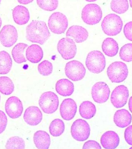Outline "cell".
Returning a JSON list of instances; mask_svg holds the SVG:
<instances>
[{
	"label": "cell",
	"instance_id": "6da1fadb",
	"mask_svg": "<svg viewBox=\"0 0 132 149\" xmlns=\"http://www.w3.org/2000/svg\"><path fill=\"white\" fill-rule=\"evenodd\" d=\"M50 36V32L44 22L33 21L26 27V38L33 43L43 45Z\"/></svg>",
	"mask_w": 132,
	"mask_h": 149
},
{
	"label": "cell",
	"instance_id": "7a4b0ae2",
	"mask_svg": "<svg viewBox=\"0 0 132 149\" xmlns=\"http://www.w3.org/2000/svg\"><path fill=\"white\" fill-rule=\"evenodd\" d=\"M86 65L91 72L95 74L100 73L104 70L106 66L105 56L99 51L91 52L87 55Z\"/></svg>",
	"mask_w": 132,
	"mask_h": 149
},
{
	"label": "cell",
	"instance_id": "3957f363",
	"mask_svg": "<svg viewBox=\"0 0 132 149\" xmlns=\"http://www.w3.org/2000/svg\"><path fill=\"white\" fill-rule=\"evenodd\" d=\"M123 25L121 18L115 14H110L104 18L102 27L104 33L109 36H115L121 32Z\"/></svg>",
	"mask_w": 132,
	"mask_h": 149
},
{
	"label": "cell",
	"instance_id": "277c9868",
	"mask_svg": "<svg viewBox=\"0 0 132 149\" xmlns=\"http://www.w3.org/2000/svg\"><path fill=\"white\" fill-rule=\"evenodd\" d=\"M107 74L112 83H120L124 81L128 74V68L124 62H115L108 68Z\"/></svg>",
	"mask_w": 132,
	"mask_h": 149
},
{
	"label": "cell",
	"instance_id": "5b68a950",
	"mask_svg": "<svg viewBox=\"0 0 132 149\" xmlns=\"http://www.w3.org/2000/svg\"><path fill=\"white\" fill-rule=\"evenodd\" d=\"M102 12L97 4H87L82 9L81 17L83 22L89 25L97 24L101 20Z\"/></svg>",
	"mask_w": 132,
	"mask_h": 149
},
{
	"label": "cell",
	"instance_id": "8992f818",
	"mask_svg": "<svg viewBox=\"0 0 132 149\" xmlns=\"http://www.w3.org/2000/svg\"><path fill=\"white\" fill-rule=\"evenodd\" d=\"M39 104L43 112L47 114L53 113L58 108V97L52 92H45L40 97Z\"/></svg>",
	"mask_w": 132,
	"mask_h": 149
},
{
	"label": "cell",
	"instance_id": "52a82bcc",
	"mask_svg": "<svg viewBox=\"0 0 132 149\" xmlns=\"http://www.w3.org/2000/svg\"><path fill=\"white\" fill-rule=\"evenodd\" d=\"M68 22L66 16L60 12H55L49 17L48 25L51 32L56 34L64 33L68 27Z\"/></svg>",
	"mask_w": 132,
	"mask_h": 149
},
{
	"label": "cell",
	"instance_id": "ba28073f",
	"mask_svg": "<svg viewBox=\"0 0 132 149\" xmlns=\"http://www.w3.org/2000/svg\"><path fill=\"white\" fill-rule=\"evenodd\" d=\"M65 71V74L69 79L77 81L83 79L85 75L86 70L81 62L74 60L66 63Z\"/></svg>",
	"mask_w": 132,
	"mask_h": 149
},
{
	"label": "cell",
	"instance_id": "9c48e42d",
	"mask_svg": "<svg viewBox=\"0 0 132 149\" xmlns=\"http://www.w3.org/2000/svg\"><path fill=\"white\" fill-rule=\"evenodd\" d=\"M90 128L85 120L79 119L74 121L71 127L72 137L76 140L84 141L89 137Z\"/></svg>",
	"mask_w": 132,
	"mask_h": 149
},
{
	"label": "cell",
	"instance_id": "30bf717a",
	"mask_svg": "<svg viewBox=\"0 0 132 149\" xmlns=\"http://www.w3.org/2000/svg\"><path fill=\"white\" fill-rule=\"evenodd\" d=\"M57 50L64 59H72L75 56L77 47L75 42L69 38H63L58 41Z\"/></svg>",
	"mask_w": 132,
	"mask_h": 149
},
{
	"label": "cell",
	"instance_id": "8fae6325",
	"mask_svg": "<svg viewBox=\"0 0 132 149\" xmlns=\"http://www.w3.org/2000/svg\"><path fill=\"white\" fill-rule=\"evenodd\" d=\"M18 34L16 29L12 25H6L0 31V41L5 47H12L17 42Z\"/></svg>",
	"mask_w": 132,
	"mask_h": 149
},
{
	"label": "cell",
	"instance_id": "7c38bea8",
	"mask_svg": "<svg viewBox=\"0 0 132 149\" xmlns=\"http://www.w3.org/2000/svg\"><path fill=\"white\" fill-rule=\"evenodd\" d=\"M110 94L109 88L104 82L96 83L92 88V97L94 101L98 103L102 104L106 102L109 99Z\"/></svg>",
	"mask_w": 132,
	"mask_h": 149
},
{
	"label": "cell",
	"instance_id": "4fadbf2b",
	"mask_svg": "<svg viewBox=\"0 0 132 149\" xmlns=\"http://www.w3.org/2000/svg\"><path fill=\"white\" fill-rule=\"evenodd\" d=\"M129 96V92L127 87L124 85H119L112 92L111 102L116 108H121L127 103Z\"/></svg>",
	"mask_w": 132,
	"mask_h": 149
},
{
	"label": "cell",
	"instance_id": "5bb4252c",
	"mask_svg": "<svg viewBox=\"0 0 132 149\" xmlns=\"http://www.w3.org/2000/svg\"><path fill=\"white\" fill-rule=\"evenodd\" d=\"M23 107L19 98L15 96L10 97L5 104L6 111L9 117L12 119L18 118L22 114Z\"/></svg>",
	"mask_w": 132,
	"mask_h": 149
},
{
	"label": "cell",
	"instance_id": "9a60e30c",
	"mask_svg": "<svg viewBox=\"0 0 132 149\" xmlns=\"http://www.w3.org/2000/svg\"><path fill=\"white\" fill-rule=\"evenodd\" d=\"M77 109L76 103L73 99L70 98L64 99L60 107L61 116L65 120H70L75 116Z\"/></svg>",
	"mask_w": 132,
	"mask_h": 149
},
{
	"label": "cell",
	"instance_id": "2e32d148",
	"mask_svg": "<svg viewBox=\"0 0 132 149\" xmlns=\"http://www.w3.org/2000/svg\"><path fill=\"white\" fill-rule=\"evenodd\" d=\"M23 117L28 124L32 126L37 125L42 120V114L38 107L32 106L26 109Z\"/></svg>",
	"mask_w": 132,
	"mask_h": 149
},
{
	"label": "cell",
	"instance_id": "e0dca14e",
	"mask_svg": "<svg viewBox=\"0 0 132 149\" xmlns=\"http://www.w3.org/2000/svg\"><path fill=\"white\" fill-rule=\"evenodd\" d=\"M102 145L105 149H115L119 145L120 139L118 134L113 131L106 132L101 137Z\"/></svg>",
	"mask_w": 132,
	"mask_h": 149
},
{
	"label": "cell",
	"instance_id": "ac0fdd59",
	"mask_svg": "<svg viewBox=\"0 0 132 149\" xmlns=\"http://www.w3.org/2000/svg\"><path fill=\"white\" fill-rule=\"evenodd\" d=\"M66 36L73 38L77 43H81L87 40L88 33L87 29L82 26L73 25L67 30Z\"/></svg>",
	"mask_w": 132,
	"mask_h": 149
},
{
	"label": "cell",
	"instance_id": "d6986e66",
	"mask_svg": "<svg viewBox=\"0 0 132 149\" xmlns=\"http://www.w3.org/2000/svg\"><path fill=\"white\" fill-rule=\"evenodd\" d=\"M12 17L15 22L18 25H25L30 19L28 9L22 6H17L12 11Z\"/></svg>",
	"mask_w": 132,
	"mask_h": 149
},
{
	"label": "cell",
	"instance_id": "ffe728a7",
	"mask_svg": "<svg viewBox=\"0 0 132 149\" xmlns=\"http://www.w3.org/2000/svg\"><path fill=\"white\" fill-rule=\"evenodd\" d=\"M132 116L127 110L122 109L116 112L113 121L117 126L123 128L128 126L131 122Z\"/></svg>",
	"mask_w": 132,
	"mask_h": 149
},
{
	"label": "cell",
	"instance_id": "44dd1931",
	"mask_svg": "<svg viewBox=\"0 0 132 149\" xmlns=\"http://www.w3.org/2000/svg\"><path fill=\"white\" fill-rule=\"evenodd\" d=\"M56 89L57 93L64 97L69 96L74 91L73 83L66 79H60L56 83Z\"/></svg>",
	"mask_w": 132,
	"mask_h": 149
},
{
	"label": "cell",
	"instance_id": "7402d4cb",
	"mask_svg": "<svg viewBox=\"0 0 132 149\" xmlns=\"http://www.w3.org/2000/svg\"><path fill=\"white\" fill-rule=\"evenodd\" d=\"M27 59L32 63L39 62L43 58V53L42 48L37 45H32L26 50Z\"/></svg>",
	"mask_w": 132,
	"mask_h": 149
},
{
	"label": "cell",
	"instance_id": "603a6c76",
	"mask_svg": "<svg viewBox=\"0 0 132 149\" xmlns=\"http://www.w3.org/2000/svg\"><path fill=\"white\" fill-rule=\"evenodd\" d=\"M34 143L38 149H49L50 144V136L47 133L39 130L34 135Z\"/></svg>",
	"mask_w": 132,
	"mask_h": 149
},
{
	"label": "cell",
	"instance_id": "cb8c5ba5",
	"mask_svg": "<svg viewBox=\"0 0 132 149\" xmlns=\"http://www.w3.org/2000/svg\"><path fill=\"white\" fill-rule=\"evenodd\" d=\"M102 49L107 56L113 57L118 54L119 46L118 42L114 39L107 38L103 41Z\"/></svg>",
	"mask_w": 132,
	"mask_h": 149
},
{
	"label": "cell",
	"instance_id": "d4e9b609",
	"mask_svg": "<svg viewBox=\"0 0 132 149\" xmlns=\"http://www.w3.org/2000/svg\"><path fill=\"white\" fill-rule=\"evenodd\" d=\"M79 111L81 117L86 119H90L96 114V108L93 103L89 101H85L80 105Z\"/></svg>",
	"mask_w": 132,
	"mask_h": 149
},
{
	"label": "cell",
	"instance_id": "484cf974",
	"mask_svg": "<svg viewBox=\"0 0 132 149\" xmlns=\"http://www.w3.org/2000/svg\"><path fill=\"white\" fill-rule=\"evenodd\" d=\"M12 62L10 54L5 51L0 52V74H6L12 68Z\"/></svg>",
	"mask_w": 132,
	"mask_h": 149
},
{
	"label": "cell",
	"instance_id": "4316f807",
	"mask_svg": "<svg viewBox=\"0 0 132 149\" xmlns=\"http://www.w3.org/2000/svg\"><path fill=\"white\" fill-rule=\"evenodd\" d=\"M28 45L24 43H19L14 47L12 51V57L15 62L18 63H21L26 62L24 55L25 49Z\"/></svg>",
	"mask_w": 132,
	"mask_h": 149
},
{
	"label": "cell",
	"instance_id": "83f0119b",
	"mask_svg": "<svg viewBox=\"0 0 132 149\" xmlns=\"http://www.w3.org/2000/svg\"><path fill=\"white\" fill-rule=\"evenodd\" d=\"M65 130L64 122L59 119L54 120L50 123L49 127V132L52 136L58 137L61 136Z\"/></svg>",
	"mask_w": 132,
	"mask_h": 149
},
{
	"label": "cell",
	"instance_id": "f1b7e54d",
	"mask_svg": "<svg viewBox=\"0 0 132 149\" xmlns=\"http://www.w3.org/2000/svg\"><path fill=\"white\" fill-rule=\"evenodd\" d=\"M14 86L12 80L8 77H0V92L5 95H10L14 91Z\"/></svg>",
	"mask_w": 132,
	"mask_h": 149
},
{
	"label": "cell",
	"instance_id": "f546056e",
	"mask_svg": "<svg viewBox=\"0 0 132 149\" xmlns=\"http://www.w3.org/2000/svg\"><path fill=\"white\" fill-rule=\"evenodd\" d=\"M111 8L114 12L119 14L125 13L129 8L127 0H112Z\"/></svg>",
	"mask_w": 132,
	"mask_h": 149
},
{
	"label": "cell",
	"instance_id": "4dcf8cb0",
	"mask_svg": "<svg viewBox=\"0 0 132 149\" xmlns=\"http://www.w3.org/2000/svg\"><path fill=\"white\" fill-rule=\"evenodd\" d=\"M25 146L24 140L18 136H14L9 139L6 145L7 149H24Z\"/></svg>",
	"mask_w": 132,
	"mask_h": 149
},
{
	"label": "cell",
	"instance_id": "1f68e13d",
	"mask_svg": "<svg viewBox=\"0 0 132 149\" xmlns=\"http://www.w3.org/2000/svg\"><path fill=\"white\" fill-rule=\"evenodd\" d=\"M36 3L39 7L47 11H53L58 6V0H36Z\"/></svg>",
	"mask_w": 132,
	"mask_h": 149
},
{
	"label": "cell",
	"instance_id": "d6a6232c",
	"mask_svg": "<svg viewBox=\"0 0 132 149\" xmlns=\"http://www.w3.org/2000/svg\"><path fill=\"white\" fill-rule=\"evenodd\" d=\"M132 45L128 43L124 45L120 49L119 56L120 58L126 62H130L132 61Z\"/></svg>",
	"mask_w": 132,
	"mask_h": 149
},
{
	"label": "cell",
	"instance_id": "836d02e7",
	"mask_svg": "<svg viewBox=\"0 0 132 149\" xmlns=\"http://www.w3.org/2000/svg\"><path fill=\"white\" fill-rule=\"evenodd\" d=\"M38 69L39 72L42 75L49 76L52 72V63L48 61L45 60L39 64Z\"/></svg>",
	"mask_w": 132,
	"mask_h": 149
},
{
	"label": "cell",
	"instance_id": "e575fe53",
	"mask_svg": "<svg viewBox=\"0 0 132 149\" xmlns=\"http://www.w3.org/2000/svg\"><path fill=\"white\" fill-rule=\"evenodd\" d=\"M7 123V118L5 113L0 110V134L5 130Z\"/></svg>",
	"mask_w": 132,
	"mask_h": 149
},
{
	"label": "cell",
	"instance_id": "d590c367",
	"mask_svg": "<svg viewBox=\"0 0 132 149\" xmlns=\"http://www.w3.org/2000/svg\"><path fill=\"white\" fill-rule=\"evenodd\" d=\"M132 22H129L125 25L124 27V32L125 36L129 41H132Z\"/></svg>",
	"mask_w": 132,
	"mask_h": 149
},
{
	"label": "cell",
	"instance_id": "8d00e7d4",
	"mask_svg": "<svg viewBox=\"0 0 132 149\" xmlns=\"http://www.w3.org/2000/svg\"><path fill=\"white\" fill-rule=\"evenodd\" d=\"M100 145L96 141L89 140L84 144L82 149H101Z\"/></svg>",
	"mask_w": 132,
	"mask_h": 149
},
{
	"label": "cell",
	"instance_id": "74e56055",
	"mask_svg": "<svg viewBox=\"0 0 132 149\" xmlns=\"http://www.w3.org/2000/svg\"><path fill=\"white\" fill-rule=\"evenodd\" d=\"M132 125L129 126L125 130L124 137L125 140L129 145H132Z\"/></svg>",
	"mask_w": 132,
	"mask_h": 149
},
{
	"label": "cell",
	"instance_id": "f35d334b",
	"mask_svg": "<svg viewBox=\"0 0 132 149\" xmlns=\"http://www.w3.org/2000/svg\"><path fill=\"white\" fill-rule=\"evenodd\" d=\"M17 1H18V3L21 4L26 5L32 3L34 0H17Z\"/></svg>",
	"mask_w": 132,
	"mask_h": 149
},
{
	"label": "cell",
	"instance_id": "ab89813d",
	"mask_svg": "<svg viewBox=\"0 0 132 149\" xmlns=\"http://www.w3.org/2000/svg\"><path fill=\"white\" fill-rule=\"evenodd\" d=\"M129 109H130V111L131 112H132V97H131L130 99H129Z\"/></svg>",
	"mask_w": 132,
	"mask_h": 149
},
{
	"label": "cell",
	"instance_id": "60d3db41",
	"mask_svg": "<svg viewBox=\"0 0 132 149\" xmlns=\"http://www.w3.org/2000/svg\"><path fill=\"white\" fill-rule=\"evenodd\" d=\"M87 2H95V1H97V0H86Z\"/></svg>",
	"mask_w": 132,
	"mask_h": 149
},
{
	"label": "cell",
	"instance_id": "b9f144b4",
	"mask_svg": "<svg viewBox=\"0 0 132 149\" xmlns=\"http://www.w3.org/2000/svg\"><path fill=\"white\" fill-rule=\"evenodd\" d=\"M2 24V19H1V17H0V28H1V26Z\"/></svg>",
	"mask_w": 132,
	"mask_h": 149
},
{
	"label": "cell",
	"instance_id": "7bdbcfd3",
	"mask_svg": "<svg viewBox=\"0 0 132 149\" xmlns=\"http://www.w3.org/2000/svg\"><path fill=\"white\" fill-rule=\"evenodd\" d=\"M130 1L131 6V0H130Z\"/></svg>",
	"mask_w": 132,
	"mask_h": 149
},
{
	"label": "cell",
	"instance_id": "ee69618b",
	"mask_svg": "<svg viewBox=\"0 0 132 149\" xmlns=\"http://www.w3.org/2000/svg\"><path fill=\"white\" fill-rule=\"evenodd\" d=\"M1 0H0V4H1Z\"/></svg>",
	"mask_w": 132,
	"mask_h": 149
},
{
	"label": "cell",
	"instance_id": "f6af8a7d",
	"mask_svg": "<svg viewBox=\"0 0 132 149\" xmlns=\"http://www.w3.org/2000/svg\"><path fill=\"white\" fill-rule=\"evenodd\" d=\"M0 100H1V95H0Z\"/></svg>",
	"mask_w": 132,
	"mask_h": 149
}]
</instances>
